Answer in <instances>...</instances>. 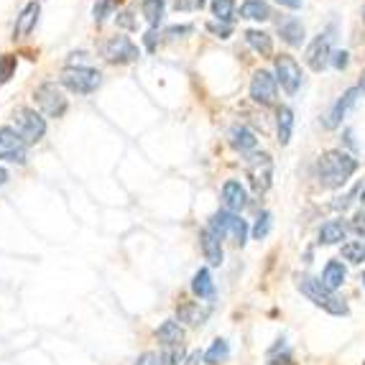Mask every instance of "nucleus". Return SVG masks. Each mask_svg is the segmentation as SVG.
Listing matches in <instances>:
<instances>
[{"instance_id":"20e7f679","label":"nucleus","mask_w":365,"mask_h":365,"mask_svg":"<svg viewBox=\"0 0 365 365\" xmlns=\"http://www.w3.org/2000/svg\"><path fill=\"white\" fill-rule=\"evenodd\" d=\"M59 82H62V87L71 89L77 95H92L102 85V74L92 67H67Z\"/></svg>"},{"instance_id":"c9c22d12","label":"nucleus","mask_w":365,"mask_h":365,"mask_svg":"<svg viewBox=\"0 0 365 365\" xmlns=\"http://www.w3.org/2000/svg\"><path fill=\"white\" fill-rule=\"evenodd\" d=\"M207 31L217 38H230L232 36V23H223V21H210L207 23Z\"/></svg>"},{"instance_id":"4be33fe9","label":"nucleus","mask_w":365,"mask_h":365,"mask_svg":"<svg viewBox=\"0 0 365 365\" xmlns=\"http://www.w3.org/2000/svg\"><path fill=\"white\" fill-rule=\"evenodd\" d=\"M345 276H348V271H345V266L340 261H327V266L322 271V284L332 289V291H338L340 286L345 284Z\"/></svg>"},{"instance_id":"39448f33","label":"nucleus","mask_w":365,"mask_h":365,"mask_svg":"<svg viewBox=\"0 0 365 365\" xmlns=\"http://www.w3.org/2000/svg\"><path fill=\"white\" fill-rule=\"evenodd\" d=\"M34 100H36V107H38L46 118H64L67 107H69L62 87H59L56 82H44V85H38L34 92Z\"/></svg>"},{"instance_id":"412c9836","label":"nucleus","mask_w":365,"mask_h":365,"mask_svg":"<svg viewBox=\"0 0 365 365\" xmlns=\"http://www.w3.org/2000/svg\"><path fill=\"white\" fill-rule=\"evenodd\" d=\"M278 34L289 46H302L304 44V26L299 18H286L284 23H278Z\"/></svg>"},{"instance_id":"0eeeda50","label":"nucleus","mask_w":365,"mask_h":365,"mask_svg":"<svg viewBox=\"0 0 365 365\" xmlns=\"http://www.w3.org/2000/svg\"><path fill=\"white\" fill-rule=\"evenodd\" d=\"M28 159V143L21 138L16 128L3 125L0 128V161L8 164H26Z\"/></svg>"},{"instance_id":"a18cd8bd","label":"nucleus","mask_w":365,"mask_h":365,"mask_svg":"<svg viewBox=\"0 0 365 365\" xmlns=\"http://www.w3.org/2000/svg\"><path fill=\"white\" fill-rule=\"evenodd\" d=\"M278 5H284V8H289V10H299L302 8V0H276Z\"/></svg>"},{"instance_id":"2eb2a0df","label":"nucleus","mask_w":365,"mask_h":365,"mask_svg":"<svg viewBox=\"0 0 365 365\" xmlns=\"http://www.w3.org/2000/svg\"><path fill=\"white\" fill-rule=\"evenodd\" d=\"M177 317H179V322H184L189 327H199V324H205L207 322L210 309L202 307L199 302H181L177 307Z\"/></svg>"},{"instance_id":"5701e85b","label":"nucleus","mask_w":365,"mask_h":365,"mask_svg":"<svg viewBox=\"0 0 365 365\" xmlns=\"http://www.w3.org/2000/svg\"><path fill=\"white\" fill-rule=\"evenodd\" d=\"M276 128H278V143L286 146L291 141V133H294V110L291 107L281 105L276 113Z\"/></svg>"},{"instance_id":"f704fd0d","label":"nucleus","mask_w":365,"mask_h":365,"mask_svg":"<svg viewBox=\"0 0 365 365\" xmlns=\"http://www.w3.org/2000/svg\"><path fill=\"white\" fill-rule=\"evenodd\" d=\"M350 230L355 232V235H360V238H365V189H363V199H360V210H357L353 223H350Z\"/></svg>"},{"instance_id":"c03bdc74","label":"nucleus","mask_w":365,"mask_h":365,"mask_svg":"<svg viewBox=\"0 0 365 365\" xmlns=\"http://www.w3.org/2000/svg\"><path fill=\"white\" fill-rule=\"evenodd\" d=\"M156 31H148V34L143 36V44H146V49H148V52H153V49H156Z\"/></svg>"},{"instance_id":"c85d7f7f","label":"nucleus","mask_w":365,"mask_h":365,"mask_svg":"<svg viewBox=\"0 0 365 365\" xmlns=\"http://www.w3.org/2000/svg\"><path fill=\"white\" fill-rule=\"evenodd\" d=\"M342 258L353 263V266H360L365 261V245L360 241H350L342 245Z\"/></svg>"},{"instance_id":"1a4fd4ad","label":"nucleus","mask_w":365,"mask_h":365,"mask_svg":"<svg viewBox=\"0 0 365 365\" xmlns=\"http://www.w3.org/2000/svg\"><path fill=\"white\" fill-rule=\"evenodd\" d=\"M102 56L110 64H133L141 56V49L128 38V36H113L102 46Z\"/></svg>"},{"instance_id":"423d86ee","label":"nucleus","mask_w":365,"mask_h":365,"mask_svg":"<svg viewBox=\"0 0 365 365\" xmlns=\"http://www.w3.org/2000/svg\"><path fill=\"white\" fill-rule=\"evenodd\" d=\"M16 131L26 143H38L46 133V120L41 113H36L34 107H18L16 113Z\"/></svg>"},{"instance_id":"2f4dec72","label":"nucleus","mask_w":365,"mask_h":365,"mask_svg":"<svg viewBox=\"0 0 365 365\" xmlns=\"http://www.w3.org/2000/svg\"><path fill=\"white\" fill-rule=\"evenodd\" d=\"M115 10H118L115 0H98L92 13H95V21H98V23H105V18H110Z\"/></svg>"},{"instance_id":"9b49d317","label":"nucleus","mask_w":365,"mask_h":365,"mask_svg":"<svg viewBox=\"0 0 365 365\" xmlns=\"http://www.w3.org/2000/svg\"><path fill=\"white\" fill-rule=\"evenodd\" d=\"M276 82L284 87L286 95H296V89L302 85V67L296 64L294 56L289 54L276 56Z\"/></svg>"},{"instance_id":"e433bc0d","label":"nucleus","mask_w":365,"mask_h":365,"mask_svg":"<svg viewBox=\"0 0 365 365\" xmlns=\"http://www.w3.org/2000/svg\"><path fill=\"white\" fill-rule=\"evenodd\" d=\"M363 184H357L355 189H353V192H350V195H345V197H340L338 202H332V207H335V210H342V212H345V210H348L350 207V202H353V199H355L357 195H363Z\"/></svg>"},{"instance_id":"dca6fc26","label":"nucleus","mask_w":365,"mask_h":365,"mask_svg":"<svg viewBox=\"0 0 365 365\" xmlns=\"http://www.w3.org/2000/svg\"><path fill=\"white\" fill-rule=\"evenodd\" d=\"M228 143H230L238 153H248L258 146V138H256V133L248 131L245 125H232L230 133H228Z\"/></svg>"},{"instance_id":"37998d69","label":"nucleus","mask_w":365,"mask_h":365,"mask_svg":"<svg viewBox=\"0 0 365 365\" xmlns=\"http://www.w3.org/2000/svg\"><path fill=\"white\" fill-rule=\"evenodd\" d=\"M192 31H195V26H171V28H166V36H171V38H177V36L192 34Z\"/></svg>"},{"instance_id":"f3484780","label":"nucleus","mask_w":365,"mask_h":365,"mask_svg":"<svg viewBox=\"0 0 365 365\" xmlns=\"http://www.w3.org/2000/svg\"><path fill=\"white\" fill-rule=\"evenodd\" d=\"M38 13H41V5L38 3H28L26 8L21 10V16L16 18V28H13V34H16V38H26L31 31L36 28V23H38Z\"/></svg>"},{"instance_id":"393cba45","label":"nucleus","mask_w":365,"mask_h":365,"mask_svg":"<svg viewBox=\"0 0 365 365\" xmlns=\"http://www.w3.org/2000/svg\"><path fill=\"white\" fill-rule=\"evenodd\" d=\"M192 291H195L199 299H212L214 296V281L207 268H199L195 274V278H192Z\"/></svg>"},{"instance_id":"a211bd4d","label":"nucleus","mask_w":365,"mask_h":365,"mask_svg":"<svg viewBox=\"0 0 365 365\" xmlns=\"http://www.w3.org/2000/svg\"><path fill=\"white\" fill-rule=\"evenodd\" d=\"M199 245H202V253L210 266H220L223 263V241H217L210 230L199 232Z\"/></svg>"},{"instance_id":"8fccbe9b","label":"nucleus","mask_w":365,"mask_h":365,"mask_svg":"<svg viewBox=\"0 0 365 365\" xmlns=\"http://www.w3.org/2000/svg\"><path fill=\"white\" fill-rule=\"evenodd\" d=\"M363 286H365V274H363Z\"/></svg>"},{"instance_id":"aec40b11","label":"nucleus","mask_w":365,"mask_h":365,"mask_svg":"<svg viewBox=\"0 0 365 365\" xmlns=\"http://www.w3.org/2000/svg\"><path fill=\"white\" fill-rule=\"evenodd\" d=\"M345 235H348V225L342 220H330V223H324L320 228L322 245H338V243L345 241Z\"/></svg>"},{"instance_id":"3c124183","label":"nucleus","mask_w":365,"mask_h":365,"mask_svg":"<svg viewBox=\"0 0 365 365\" xmlns=\"http://www.w3.org/2000/svg\"><path fill=\"white\" fill-rule=\"evenodd\" d=\"M115 3H123V0H115Z\"/></svg>"},{"instance_id":"c756f323","label":"nucleus","mask_w":365,"mask_h":365,"mask_svg":"<svg viewBox=\"0 0 365 365\" xmlns=\"http://www.w3.org/2000/svg\"><path fill=\"white\" fill-rule=\"evenodd\" d=\"M212 16L217 21H223V23H232V18H235V0H214Z\"/></svg>"},{"instance_id":"a878e982","label":"nucleus","mask_w":365,"mask_h":365,"mask_svg":"<svg viewBox=\"0 0 365 365\" xmlns=\"http://www.w3.org/2000/svg\"><path fill=\"white\" fill-rule=\"evenodd\" d=\"M245 38H248V44L253 46V52H258L261 56H271V54H274V41H271V36H268L266 31L250 28V31H245Z\"/></svg>"},{"instance_id":"4c0bfd02","label":"nucleus","mask_w":365,"mask_h":365,"mask_svg":"<svg viewBox=\"0 0 365 365\" xmlns=\"http://www.w3.org/2000/svg\"><path fill=\"white\" fill-rule=\"evenodd\" d=\"M174 8L179 13H189V10H202L205 8V0H174Z\"/></svg>"},{"instance_id":"7ed1b4c3","label":"nucleus","mask_w":365,"mask_h":365,"mask_svg":"<svg viewBox=\"0 0 365 365\" xmlns=\"http://www.w3.org/2000/svg\"><path fill=\"white\" fill-rule=\"evenodd\" d=\"M207 230L212 232L217 241H232L235 245H245L248 241V223L243 220L241 214L235 212H228V210H220V212H214L210 217V225H207Z\"/></svg>"},{"instance_id":"f257e3e1","label":"nucleus","mask_w":365,"mask_h":365,"mask_svg":"<svg viewBox=\"0 0 365 365\" xmlns=\"http://www.w3.org/2000/svg\"><path fill=\"white\" fill-rule=\"evenodd\" d=\"M357 171V159H353L345 151H327L320 156L317 164V177H320L322 187L340 189L350 181V177Z\"/></svg>"},{"instance_id":"473e14b6","label":"nucleus","mask_w":365,"mask_h":365,"mask_svg":"<svg viewBox=\"0 0 365 365\" xmlns=\"http://www.w3.org/2000/svg\"><path fill=\"white\" fill-rule=\"evenodd\" d=\"M161 357H164L166 365L184 363V345H166V348H161Z\"/></svg>"},{"instance_id":"de8ad7c7","label":"nucleus","mask_w":365,"mask_h":365,"mask_svg":"<svg viewBox=\"0 0 365 365\" xmlns=\"http://www.w3.org/2000/svg\"><path fill=\"white\" fill-rule=\"evenodd\" d=\"M5 181H8V171H5V169H3V166H0V187H3Z\"/></svg>"},{"instance_id":"a19ab883","label":"nucleus","mask_w":365,"mask_h":365,"mask_svg":"<svg viewBox=\"0 0 365 365\" xmlns=\"http://www.w3.org/2000/svg\"><path fill=\"white\" fill-rule=\"evenodd\" d=\"M135 365H166V363H164L161 353H143V355L135 360Z\"/></svg>"},{"instance_id":"4468645a","label":"nucleus","mask_w":365,"mask_h":365,"mask_svg":"<svg viewBox=\"0 0 365 365\" xmlns=\"http://www.w3.org/2000/svg\"><path fill=\"white\" fill-rule=\"evenodd\" d=\"M223 205L228 212H243L245 207H248V192H245V187H243L241 181H235V179H230V181H225L223 187Z\"/></svg>"},{"instance_id":"bb28decb","label":"nucleus","mask_w":365,"mask_h":365,"mask_svg":"<svg viewBox=\"0 0 365 365\" xmlns=\"http://www.w3.org/2000/svg\"><path fill=\"white\" fill-rule=\"evenodd\" d=\"M143 18L148 21V26L156 28L164 21V13H166V0H143L141 3Z\"/></svg>"},{"instance_id":"ddd939ff","label":"nucleus","mask_w":365,"mask_h":365,"mask_svg":"<svg viewBox=\"0 0 365 365\" xmlns=\"http://www.w3.org/2000/svg\"><path fill=\"white\" fill-rule=\"evenodd\" d=\"M360 92H363V87H360V85H355V87H350L348 92H345V95H342V98H340L338 102L330 107V113H327V115H324V120H322L327 131H335V128H340L342 118L348 115V110L355 105V100H357V95H360Z\"/></svg>"},{"instance_id":"58836bf2","label":"nucleus","mask_w":365,"mask_h":365,"mask_svg":"<svg viewBox=\"0 0 365 365\" xmlns=\"http://www.w3.org/2000/svg\"><path fill=\"white\" fill-rule=\"evenodd\" d=\"M115 21H118V26L125 28V31H135V28H138V26H135V21H133V13H128V10L118 13Z\"/></svg>"},{"instance_id":"49530a36","label":"nucleus","mask_w":365,"mask_h":365,"mask_svg":"<svg viewBox=\"0 0 365 365\" xmlns=\"http://www.w3.org/2000/svg\"><path fill=\"white\" fill-rule=\"evenodd\" d=\"M202 360H205V355H202L199 350H197V353H192V357H189V365H199Z\"/></svg>"},{"instance_id":"ea45409f","label":"nucleus","mask_w":365,"mask_h":365,"mask_svg":"<svg viewBox=\"0 0 365 365\" xmlns=\"http://www.w3.org/2000/svg\"><path fill=\"white\" fill-rule=\"evenodd\" d=\"M332 67H335V69H348V64H350V52H335L332 54Z\"/></svg>"},{"instance_id":"b1692460","label":"nucleus","mask_w":365,"mask_h":365,"mask_svg":"<svg viewBox=\"0 0 365 365\" xmlns=\"http://www.w3.org/2000/svg\"><path fill=\"white\" fill-rule=\"evenodd\" d=\"M241 18L248 21H268L271 18V5L266 0H245L241 5Z\"/></svg>"},{"instance_id":"9d476101","label":"nucleus","mask_w":365,"mask_h":365,"mask_svg":"<svg viewBox=\"0 0 365 365\" xmlns=\"http://www.w3.org/2000/svg\"><path fill=\"white\" fill-rule=\"evenodd\" d=\"M278 82L276 74H271L266 69H258L250 80V98L256 100L258 105H274L276 102Z\"/></svg>"},{"instance_id":"79ce46f5","label":"nucleus","mask_w":365,"mask_h":365,"mask_svg":"<svg viewBox=\"0 0 365 365\" xmlns=\"http://www.w3.org/2000/svg\"><path fill=\"white\" fill-rule=\"evenodd\" d=\"M268 365H294V357L289 350H284V355L274 353V355H268Z\"/></svg>"},{"instance_id":"6e6552de","label":"nucleus","mask_w":365,"mask_h":365,"mask_svg":"<svg viewBox=\"0 0 365 365\" xmlns=\"http://www.w3.org/2000/svg\"><path fill=\"white\" fill-rule=\"evenodd\" d=\"M248 179H250V187L256 195H266L271 189V179H274V161L268 153H256L248 159Z\"/></svg>"},{"instance_id":"7c9ffc66","label":"nucleus","mask_w":365,"mask_h":365,"mask_svg":"<svg viewBox=\"0 0 365 365\" xmlns=\"http://www.w3.org/2000/svg\"><path fill=\"white\" fill-rule=\"evenodd\" d=\"M16 67H18V59L13 54H3V56H0V87L13 77Z\"/></svg>"},{"instance_id":"f8f14e48","label":"nucleus","mask_w":365,"mask_h":365,"mask_svg":"<svg viewBox=\"0 0 365 365\" xmlns=\"http://www.w3.org/2000/svg\"><path fill=\"white\" fill-rule=\"evenodd\" d=\"M332 59V36L330 34H320L314 38L312 44L307 46V52H304V62L307 67L314 71H322Z\"/></svg>"},{"instance_id":"72a5a7b5","label":"nucleus","mask_w":365,"mask_h":365,"mask_svg":"<svg viewBox=\"0 0 365 365\" xmlns=\"http://www.w3.org/2000/svg\"><path fill=\"white\" fill-rule=\"evenodd\" d=\"M268 232H271V212H263L258 214V220H256V225H253V238L256 241H263Z\"/></svg>"},{"instance_id":"f03ea898","label":"nucleus","mask_w":365,"mask_h":365,"mask_svg":"<svg viewBox=\"0 0 365 365\" xmlns=\"http://www.w3.org/2000/svg\"><path fill=\"white\" fill-rule=\"evenodd\" d=\"M296 289L302 291L314 307H320L324 312L335 314V317H345L348 314V304L345 299H340L332 289L322 284V278H314V276H299L296 278Z\"/></svg>"},{"instance_id":"cd10ccee","label":"nucleus","mask_w":365,"mask_h":365,"mask_svg":"<svg viewBox=\"0 0 365 365\" xmlns=\"http://www.w3.org/2000/svg\"><path fill=\"white\" fill-rule=\"evenodd\" d=\"M230 357V345H228V340H214L210 350L205 353V363L207 365H220L225 363Z\"/></svg>"},{"instance_id":"6ab92c4d","label":"nucleus","mask_w":365,"mask_h":365,"mask_svg":"<svg viewBox=\"0 0 365 365\" xmlns=\"http://www.w3.org/2000/svg\"><path fill=\"white\" fill-rule=\"evenodd\" d=\"M156 338H159L161 348H166V345H184V330H181V324L177 320L164 322L156 330Z\"/></svg>"},{"instance_id":"09e8293b","label":"nucleus","mask_w":365,"mask_h":365,"mask_svg":"<svg viewBox=\"0 0 365 365\" xmlns=\"http://www.w3.org/2000/svg\"><path fill=\"white\" fill-rule=\"evenodd\" d=\"M363 21H365V5H363Z\"/></svg>"}]
</instances>
